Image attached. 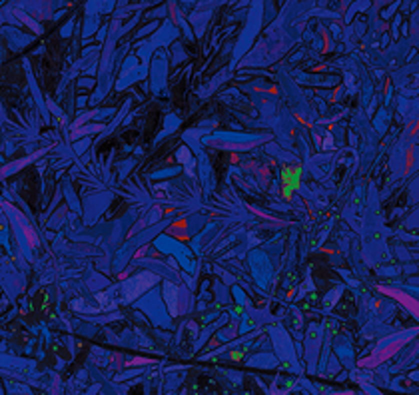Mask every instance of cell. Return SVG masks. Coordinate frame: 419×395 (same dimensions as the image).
Here are the masks:
<instances>
[{
	"label": "cell",
	"mask_w": 419,
	"mask_h": 395,
	"mask_svg": "<svg viewBox=\"0 0 419 395\" xmlns=\"http://www.w3.org/2000/svg\"><path fill=\"white\" fill-rule=\"evenodd\" d=\"M300 178H302V168H284L282 170V184H284V196L290 198L294 190H300Z\"/></svg>",
	"instance_id": "obj_1"
}]
</instances>
